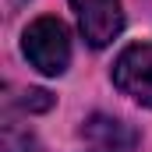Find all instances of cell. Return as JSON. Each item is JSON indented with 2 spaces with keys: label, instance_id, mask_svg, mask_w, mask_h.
I'll return each instance as SVG.
<instances>
[{
  "label": "cell",
  "instance_id": "cell-1",
  "mask_svg": "<svg viewBox=\"0 0 152 152\" xmlns=\"http://www.w3.org/2000/svg\"><path fill=\"white\" fill-rule=\"evenodd\" d=\"M21 53L39 75H46V78L64 75L67 64H71V32H67V25L60 18H50V14L36 18L21 32Z\"/></svg>",
  "mask_w": 152,
  "mask_h": 152
},
{
  "label": "cell",
  "instance_id": "cell-2",
  "mask_svg": "<svg viewBox=\"0 0 152 152\" xmlns=\"http://www.w3.org/2000/svg\"><path fill=\"white\" fill-rule=\"evenodd\" d=\"M113 85L134 103L152 106V42H131L113 60Z\"/></svg>",
  "mask_w": 152,
  "mask_h": 152
},
{
  "label": "cell",
  "instance_id": "cell-3",
  "mask_svg": "<svg viewBox=\"0 0 152 152\" xmlns=\"http://www.w3.org/2000/svg\"><path fill=\"white\" fill-rule=\"evenodd\" d=\"M78 28L92 50L110 46L124 32V4L120 0H71Z\"/></svg>",
  "mask_w": 152,
  "mask_h": 152
},
{
  "label": "cell",
  "instance_id": "cell-4",
  "mask_svg": "<svg viewBox=\"0 0 152 152\" xmlns=\"http://www.w3.org/2000/svg\"><path fill=\"white\" fill-rule=\"evenodd\" d=\"M81 134L96 145L99 152H131L138 145V131L117 117H106V113H92L85 120Z\"/></svg>",
  "mask_w": 152,
  "mask_h": 152
},
{
  "label": "cell",
  "instance_id": "cell-5",
  "mask_svg": "<svg viewBox=\"0 0 152 152\" xmlns=\"http://www.w3.org/2000/svg\"><path fill=\"white\" fill-rule=\"evenodd\" d=\"M32 134L28 131H18L14 124H7L4 127V152H32Z\"/></svg>",
  "mask_w": 152,
  "mask_h": 152
},
{
  "label": "cell",
  "instance_id": "cell-6",
  "mask_svg": "<svg viewBox=\"0 0 152 152\" xmlns=\"http://www.w3.org/2000/svg\"><path fill=\"white\" fill-rule=\"evenodd\" d=\"M14 4H21V0H14Z\"/></svg>",
  "mask_w": 152,
  "mask_h": 152
},
{
  "label": "cell",
  "instance_id": "cell-7",
  "mask_svg": "<svg viewBox=\"0 0 152 152\" xmlns=\"http://www.w3.org/2000/svg\"><path fill=\"white\" fill-rule=\"evenodd\" d=\"M96 152H99V149H96Z\"/></svg>",
  "mask_w": 152,
  "mask_h": 152
}]
</instances>
